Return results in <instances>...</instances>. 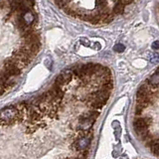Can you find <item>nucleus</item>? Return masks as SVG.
Returning <instances> with one entry per match:
<instances>
[{"label":"nucleus","instance_id":"8","mask_svg":"<svg viewBox=\"0 0 159 159\" xmlns=\"http://www.w3.org/2000/svg\"><path fill=\"white\" fill-rule=\"evenodd\" d=\"M21 15L23 16L24 20L26 21V23L29 25V26H30V24H31V23L34 21V15H33L31 12H30V11H27V12H25V13H22Z\"/></svg>","mask_w":159,"mask_h":159},{"label":"nucleus","instance_id":"5","mask_svg":"<svg viewBox=\"0 0 159 159\" xmlns=\"http://www.w3.org/2000/svg\"><path fill=\"white\" fill-rule=\"evenodd\" d=\"M149 146H150L152 153L159 156V138L153 139V140L150 142V144H149Z\"/></svg>","mask_w":159,"mask_h":159},{"label":"nucleus","instance_id":"6","mask_svg":"<svg viewBox=\"0 0 159 159\" xmlns=\"http://www.w3.org/2000/svg\"><path fill=\"white\" fill-rule=\"evenodd\" d=\"M124 5L122 4L121 1H117L116 2V5H114V7H113V13L116 14V15H120L123 13L124 11Z\"/></svg>","mask_w":159,"mask_h":159},{"label":"nucleus","instance_id":"4","mask_svg":"<svg viewBox=\"0 0 159 159\" xmlns=\"http://www.w3.org/2000/svg\"><path fill=\"white\" fill-rule=\"evenodd\" d=\"M148 83L151 87H159V70H157V72L149 78Z\"/></svg>","mask_w":159,"mask_h":159},{"label":"nucleus","instance_id":"11","mask_svg":"<svg viewBox=\"0 0 159 159\" xmlns=\"http://www.w3.org/2000/svg\"><path fill=\"white\" fill-rule=\"evenodd\" d=\"M150 61L152 63H157V62H159V56H158V55H156V54H153L152 57L150 58Z\"/></svg>","mask_w":159,"mask_h":159},{"label":"nucleus","instance_id":"2","mask_svg":"<svg viewBox=\"0 0 159 159\" xmlns=\"http://www.w3.org/2000/svg\"><path fill=\"white\" fill-rule=\"evenodd\" d=\"M91 144V136H83L77 140L76 142H74V144L72 145V147L75 149L76 151H81V152H84L87 151L88 147Z\"/></svg>","mask_w":159,"mask_h":159},{"label":"nucleus","instance_id":"1","mask_svg":"<svg viewBox=\"0 0 159 159\" xmlns=\"http://www.w3.org/2000/svg\"><path fill=\"white\" fill-rule=\"evenodd\" d=\"M15 121H19V111L15 106L3 108L1 111V124H11Z\"/></svg>","mask_w":159,"mask_h":159},{"label":"nucleus","instance_id":"7","mask_svg":"<svg viewBox=\"0 0 159 159\" xmlns=\"http://www.w3.org/2000/svg\"><path fill=\"white\" fill-rule=\"evenodd\" d=\"M62 76L63 80L65 81V83H69L70 81L72 80V77H73V71H70V70H66V71H64L62 74H60Z\"/></svg>","mask_w":159,"mask_h":159},{"label":"nucleus","instance_id":"12","mask_svg":"<svg viewBox=\"0 0 159 159\" xmlns=\"http://www.w3.org/2000/svg\"><path fill=\"white\" fill-rule=\"evenodd\" d=\"M152 49H154V50H158L159 49V41L157 40V41H154L153 43H152Z\"/></svg>","mask_w":159,"mask_h":159},{"label":"nucleus","instance_id":"10","mask_svg":"<svg viewBox=\"0 0 159 159\" xmlns=\"http://www.w3.org/2000/svg\"><path fill=\"white\" fill-rule=\"evenodd\" d=\"M113 50L116 53H122L124 50H125V47H124L122 44H116V46L113 47Z\"/></svg>","mask_w":159,"mask_h":159},{"label":"nucleus","instance_id":"3","mask_svg":"<svg viewBox=\"0 0 159 159\" xmlns=\"http://www.w3.org/2000/svg\"><path fill=\"white\" fill-rule=\"evenodd\" d=\"M152 122V119L150 117H138L133 121V127L136 128H144L150 125Z\"/></svg>","mask_w":159,"mask_h":159},{"label":"nucleus","instance_id":"9","mask_svg":"<svg viewBox=\"0 0 159 159\" xmlns=\"http://www.w3.org/2000/svg\"><path fill=\"white\" fill-rule=\"evenodd\" d=\"M73 73L76 75L77 77H79L80 79H83L84 77H86L84 76V72H83V69H82V66H77V67H75L73 70Z\"/></svg>","mask_w":159,"mask_h":159}]
</instances>
